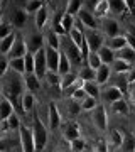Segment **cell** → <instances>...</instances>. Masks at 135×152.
I'll return each instance as SVG.
<instances>
[{"label": "cell", "instance_id": "6da1fadb", "mask_svg": "<svg viewBox=\"0 0 135 152\" xmlns=\"http://www.w3.org/2000/svg\"><path fill=\"white\" fill-rule=\"evenodd\" d=\"M24 86H26V81H22L17 76L9 80V83L4 86V95L15 105V108H22L20 102H22V95H24Z\"/></svg>", "mask_w": 135, "mask_h": 152}, {"label": "cell", "instance_id": "7a4b0ae2", "mask_svg": "<svg viewBox=\"0 0 135 152\" xmlns=\"http://www.w3.org/2000/svg\"><path fill=\"white\" fill-rule=\"evenodd\" d=\"M32 132H34V140H36V149H37V152H41L47 144V129L44 127V124L41 122V118L36 112H34Z\"/></svg>", "mask_w": 135, "mask_h": 152}, {"label": "cell", "instance_id": "3957f363", "mask_svg": "<svg viewBox=\"0 0 135 152\" xmlns=\"http://www.w3.org/2000/svg\"><path fill=\"white\" fill-rule=\"evenodd\" d=\"M19 135H20L22 152H37V149H36V140H34V132L31 129H27L26 125H20Z\"/></svg>", "mask_w": 135, "mask_h": 152}, {"label": "cell", "instance_id": "277c9868", "mask_svg": "<svg viewBox=\"0 0 135 152\" xmlns=\"http://www.w3.org/2000/svg\"><path fill=\"white\" fill-rule=\"evenodd\" d=\"M91 120L95 127H96L98 130L105 132L108 127V118H107V108L103 107V105H98L96 108L93 110V115H91Z\"/></svg>", "mask_w": 135, "mask_h": 152}, {"label": "cell", "instance_id": "5b68a950", "mask_svg": "<svg viewBox=\"0 0 135 152\" xmlns=\"http://www.w3.org/2000/svg\"><path fill=\"white\" fill-rule=\"evenodd\" d=\"M47 56H46V48H42L41 51H37L36 53V75L42 80V78H46V75H47Z\"/></svg>", "mask_w": 135, "mask_h": 152}, {"label": "cell", "instance_id": "8992f818", "mask_svg": "<svg viewBox=\"0 0 135 152\" xmlns=\"http://www.w3.org/2000/svg\"><path fill=\"white\" fill-rule=\"evenodd\" d=\"M44 42H46V36H42V34H39V32L31 34L29 39H27V51L36 54L37 51H41L44 48Z\"/></svg>", "mask_w": 135, "mask_h": 152}, {"label": "cell", "instance_id": "52a82bcc", "mask_svg": "<svg viewBox=\"0 0 135 152\" xmlns=\"http://www.w3.org/2000/svg\"><path fill=\"white\" fill-rule=\"evenodd\" d=\"M46 56H47V68L49 71H56L59 69V61H61V53L59 49H54L46 46Z\"/></svg>", "mask_w": 135, "mask_h": 152}, {"label": "cell", "instance_id": "ba28073f", "mask_svg": "<svg viewBox=\"0 0 135 152\" xmlns=\"http://www.w3.org/2000/svg\"><path fill=\"white\" fill-rule=\"evenodd\" d=\"M14 110H15V105L4 95L2 96V102H0V120L2 122H7L14 115Z\"/></svg>", "mask_w": 135, "mask_h": 152}, {"label": "cell", "instance_id": "9c48e42d", "mask_svg": "<svg viewBox=\"0 0 135 152\" xmlns=\"http://www.w3.org/2000/svg\"><path fill=\"white\" fill-rule=\"evenodd\" d=\"M47 112H49V129L51 130H56L59 129L61 125V115H59V110H58V105L51 102L47 107Z\"/></svg>", "mask_w": 135, "mask_h": 152}, {"label": "cell", "instance_id": "30bf717a", "mask_svg": "<svg viewBox=\"0 0 135 152\" xmlns=\"http://www.w3.org/2000/svg\"><path fill=\"white\" fill-rule=\"evenodd\" d=\"M86 41L90 44V49L91 51H100L103 48V36L98 34L96 31H93V29H90L86 32Z\"/></svg>", "mask_w": 135, "mask_h": 152}, {"label": "cell", "instance_id": "8fae6325", "mask_svg": "<svg viewBox=\"0 0 135 152\" xmlns=\"http://www.w3.org/2000/svg\"><path fill=\"white\" fill-rule=\"evenodd\" d=\"M29 51H27V46L26 42H24V39L17 34V39H15V44H14V48L10 49V59H14V58H24V56L27 54Z\"/></svg>", "mask_w": 135, "mask_h": 152}, {"label": "cell", "instance_id": "7c38bea8", "mask_svg": "<svg viewBox=\"0 0 135 152\" xmlns=\"http://www.w3.org/2000/svg\"><path fill=\"white\" fill-rule=\"evenodd\" d=\"M63 135L68 142H73L76 139H80L81 132H80V125L76 124V122H68L64 125V132H63Z\"/></svg>", "mask_w": 135, "mask_h": 152}, {"label": "cell", "instance_id": "4fadbf2b", "mask_svg": "<svg viewBox=\"0 0 135 152\" xmlns=\"http://www.w3.org/2000/svg\"><path fill=\"white\" fill-rule=\"evenodd\" d=\"M122 96H123V91H122L117 85H115V86H108L107 90L103 91V100L110 105L113 103V102H117V100H122Z\"/></svg>", "mask_w": 135, "mask_h": 152}, {"label": "cell", "instance_id": "5bb4252c", "mask_svg": "<svg viewBox=\"0 0 135 152\" xmlns=\"http://www.w3.org/2000/svg\"><path fill=\"white\" fill-rule=\"evenodd\" d=\"M103 31H105L108 37H117V36H120V24L115 19H105Z\"/></svg>", "mask_w": 135, "mask_h": 152}, {"label": "cell", "instance_id": "9a60e30c", "mask_svg": "<svg viewBox=\"0 0 135 152\" xmlns=\"http://www.w3.org/2000/svg\"><path fill=\"white\" fill-rule=\"evenodd\" d=\"M24 81H26V86H27L29 91L37 93L39 90H41V78H39L36 73H26Z\"/></svg>", "mask_w": 135, "mask_h": 152}, {"label": "cell", "instance_id": "2e32d148", "mask_svg": "<svg viewBox=\"0 0 135 152\" xmlns=\"http://www.w3.org/2000/svg\"><path fill=\"white\" fill-rule=\"evenodd\" d=\"M27 10H22V9H15L14 10V14H12V26L17 29H22L24 26H26L27 22Z\"/></svg>", "mask_w": 135, "mask_h": 152}, {"label": "cell", "instance_id": "e0dca14e", "mask_svg": "<svg viewBox=\"0 0 135 152\" xmlns=\"http://www.w3.org/2000/svg\"><path fill=\"white\" fill-rule=\"evenodd\" d=\"M78 15H80V20L83 22V26H85V27L93 29V31L96 29V17L93 15V14H90V12L85 10V9H81Z\"/></svg>", "mask_w": 135, "mask_h": 152}, {"label": "cell", "instance_id": "ac0fdd59", "mask_svg": "<svg viewBox=\"0 0 135 152\" xmlns=\"http://www.w3.org/2000/svg\"><path fill=\"white\" fill-rule=\"evenodd\" d=\"M22 112L24 113H31V112H34V105H36V98H34V93L29 91V93H24L22 95Z\"/></svg>", "mask_w": 135, "mask_h": 152}, {"label": "cell", "instance_id": "d6986e66", "mask_svg": "<svg viewBox=\"0 0 135 152\" xmlns=\"http://www.w3.org/2000/svg\"><path fill=\"white\" fill-rule=\"evenodd\" d=\"M15 39H17L15 32H12V34H9L7 37L0 39V51H2V54H9V53H10V49L14 48V44H15Z\"/></svg>", "mask_w": 135, "mask_h": 152}, {"label": "cell", "instance_id": "ffe728a7", "mask_svg": "<svg viewBox=\"0 0 135 152\" xmlns=\"http://www.w3.org/2000/svg\"><path fill=\"white\" fill-rule=\"evenodd\" d=\"M112 69H113L117 75H122V73H130V71H132V63L117 58V59L113 61V64H112Z\"/></svg>", "mask_w": 135, "mask_h": 152}, {"label": "cell", "instance_id": "44dd1931", "mask_svg": "<svg viewBox=\"0 0 135 152\" xmlns=\"http://www.w3.org/2000/svg\"><path fill=\"white\" fill-rule=\"evenodd\" d=\"M110 7L115 14H120V15H128L130 14V9L125 0H110Z\"/></svg>", "mask_w": 135, "mask_h": 152}, {"label": "cell", "instance_id": "7402d4cb", "mask_svg": "<svg viewBox=\"0 0 135 152\" xmlns=\"http://www.w3.org/2000/svg\"><path fill=\"white\" fill-rule=\"evenodd\" d=\"M108 10H112V7H110V0H98L96 5H95V17L103 19V17H107Z\"/></svg>", "mask_w": 135, "mask_h": 152}, {"label": "cell", "instance_id": "603a6c76", "mask_svg": "<svg viewBox=\"0 0 135 152\" xmlns=\"http://www.w3.org/2000/svg\"><path fill=\"white\" fill-rule=\"evenodd\" d=\"M100 58H101V61H103V64H113V61L117 59V56H115V53H113V49L112 48H108V46H103L100 51Z\"/></svg>", "mask_w": 135, "mask_h": 152}, {"label": "cell", "instance_id": "cb8c5ba5", "mask_svg": "<svg viewBox=\"0 0 135 152\" xmlns=\"http://www.w3.org/2000/svg\"><path fill=\"white\" fill-rule=\"evenodd\" d=\"M128 46V41H127V36H117V37H110L108 41V48H112L113 51H120Z\"/></svg>", "mask_w": 135, "mask_h": 152}, {"label": "cell", "instance_id": "d4e9b609", "mask_svg": "<svg viewBox=\"0 0 135 152\" xmlns=\"http://www.w3.org/2000/svg\"><path fill=\"white\" fill-rule=\"evenodd\" d=\"M110 73H112V69H110L108 64H103L101 68H98L96 69V83L98 85H105L110 80Z\"/></svg>", "mask_w": 135, "mask_h": 152}, {"label": "cell", "instance_id": "484cf974", "mask_svg": "<svg viewBox=\"0 0 135 152\" xmlns=\"http://www.w3.org/2000/svg\"><path fill=\"white\" fill-rule=\"evenodd\" d=\"M10 69L15 71L17 75H26V56L10 59Z\"/></svg>", "mask_w": 135, "mask_h": 152}, {"label": "cell", "instance_id": "4316f807", "mask_svg": "<svg viewBox=\"0 0 135 152\" xmlns=\"http://www.w3.org/2000/svg\"><path fill=\"white\" fill-rule=\"evenodd\" d=\"M112 110H113V113H118V115H128L130 113L128 105H127V102H125L123 98L113 102V103H112Z\"/></svg>", "mask_w": 135, "mask_h": 152}, {"label": "cell", "instance_id": "83f0119b", "mask_svg": "<svg viewBox=\"0 0 135 152\" xmlns=\"http://www.w3.org/2000/svg\"><path fill=\"white\" fill-rule=\"evenodd\" d=\"M80 78L83 81H96V69H93L91 66H85L80 71Z\"/></svg>", "mask_w": 135, "mask_h": 152}, {"label": "cell", "instance_id": "f1b7e54d", "mask_svg": "<svg viewBox=\"0 0 135 152\" xmlns=\"http://www.w3.org/2000/svg\"><path fill=\"white\" fill-rule=\"evenodd\" d=\"M63 15H64V14L58 12V14H54V20H53V31L54 32H58L59 36L68 34L66 32V29H64V26H63Z\"/></svg>", "mask_w": 135, "mask_h": 152}, {"label": "cell", "instance_id": "f546056e", "mask_svg": "<svg viewBox=\"0 0 135 152\" xmlns=\"http://www.w3.org/2000/svg\"><path fill=\"white\" fill-rule=\"evenodd\" d=\"M46 44H47L49 48H54V49H59L61 46V41H59V34L54 32L53 29L46 34Z\"/></svg>", "mask_w": 135, "mask_h": 152}, {"label": "cell", "instance_id": "4dcf8cb0", "mask_svg": "<svg viewBox=\"0 0 135 152\" xmlns=\"http://www.w3.org/2000/svg\"><path fill=\"white\" fill-rule=\"evenodd\" d=\"M47 15H49V10H47V7H46V4H44L42 9L36 14V26H37L39 29H42L44 26H46V22H47Z\"/></svg>", "mask_w": 135, "mask_h": 152}, {"label": "cell", "instance_id": "1f68e13d", "mask_svg": "<svg viewBox=\"0 0 135 152\" xmlns=\"http://www.w3.org/2000/svg\"><path fill=\"white\" fill-rule=\"evenodd\" d=\"M86 64H88V66H91L93 69H98V68H101V66H103V61H101V58H100V53H98V51H91V53H90Z\"/></svg>", "mask_w": 135, "mask_h": 152}, {"label": "cell", "instance_id": "d6a6232c", "mask_svg": "<svg viewBox=\"0 0 135 152\" xmlns=\"http://www.w3.org/2000/svg\"><path fill=\"white\" fill-rule=\"evenodd\" d=\"M71 71V63H69V56L64 54V53H61V61H59V69H58V73H59L61 76L68 75Z\"/></svg>", "mask_w": 135, "mask_h": 152}, {"label": "cell", "instance_id": "836d02e7", "mask_svg": "<svg viewBox=\"0 0 135 152\" xmlns=\"http://www.w3.org/2000/svg\"><path fill=\"white\" fill-rule=\"evenodd\" d=\"M110 139H112V145L113 147H122L123 145V139H125V134L120 132L118 129H113L110 132Z\"/></svg>", "mask_w": 135, "mask_h": 152}, {"label": "cell", "instance_id": "e575fe53", "mask_svg": "<svg viewBox=\"0 0 135 152\" xmlns=\"http://www.w3.org/2000/svg\"><path fill=\"white\" fill-rule=\"evenodd\" d=\"M118 58H120V59L128 61V63H134V61H135V49L130 48V46L120 49V51H118Z\"/></svg>", "mask_w": 135, "mask_h": 152}, {"label": "cell", "instance_id": "d590c367", "mask_svg": "<svg viewBox=\"0 0 135 152\" xmlns=\"http://www.w3.org/2000/svg\"><path fill=\"white\" fill-rule=\"evenodd\" d=\"M42 5H44V0H29L27 5H26V10H27L29 15H31V14L36 15V14L42 9Z\"/></svg>", "mask_w": 135, "mask_h": 152}, {"label": "cell", "instance_id": "8d00e7d4", "mask_svg": "<svg viewBox=\"0 0 135 152\" xmlns=\"http://www.w3.org/2000/svg\"><path fill=\"white\" fill-rule=\"evenodd\" d=\"M74 83H76V75L69 71V73H68V75H64V76H63V80H61V90H63V91H66V90H68L69 86H73Z\"/></svg>", "mask_w": 135, "mask_h": 152}, {"label": "cell", "instance_id": "74e56055", "mask_svg": "<svg viewBox=\"0 0 135 152\" xmlns=\"http://www.w3.org/2000/svg\"><path fill=\"white\" fill-rule=\"evenodd\" d=\"M81 5H83V0H68V5H66V12L74 15V14H80Z\"/></svg>", "mask_w": 135, "mask_h": 152}, {"label": "cell", "instance_id": "f35d334b", "mask_svg": "<svg viewBox=\"0 0 135 152\" xmlns=\"http://www.w3.org/2000/svg\"><path fill=\"white\" fill-rule=\"evenodd\" d=\"M85 90H86V93L90 96H95L98 100V96H100V88H98L96 81H86L85 83Z\"/></svg>", "mask_w": 135, "mask_h": 152}, {"label": "cell", "instance_id": "ab89813d", "mask_svg": "<svg viewBox=\"0 0 135 152\" xmlns=\"http://www.w3.org/2000/svg\"><path fill=\"white\" fill-rule=\"evenodd\" d=\"M20 120H19V117H17L15 113L12 115L10 118L7 120V122H4V129H10V130H19L20 129Z\"/></svg>", "mask_w": 135, "mask_h": 152}, {"label": "cell", "instance_id": "60d3db41", "mask_svg": "<svg viewBox=\"0 0 135 152\" xmlns=\"http://www.w3.org/2000/svg\"><path fill=\"white\" fill-rule=\"evenodd\" d=\"M125 134V132H123ZM125 152H135V139L134 135H130V134H125V139H123V145H122Z\"/></svg>", "mask_w": 135, "mask_h": 152}, {"label": "cell", "instance_id": "b9f144b4", "mask_svg": "<svg viewBox=\"0 0 135 152\" xmlns=\"http://www.w3.org/2000/svg\"><path fill=\"white\" fill-rule=\"evenodd\" d=\"M26 73H36V54H26Z\"/></svg>", "mask_w": 135, "mask_h": 152}, {"label": "cell", "instance_id": "7bdbcfd3", "mask_svg": "<svg viewBox=\"0 0 135 152\" xmlns=\"http://www.w3.org/2000/svg\"><path fill=\"white\" fill-rule=\"evenodd\" d=\"M46 78H47V81L51 86H59L61 88V75L59 73H56V71H47V75H46Z\"/></svg>", "mask_w": 135, "mask_h": 152}, {"label": "cell", "instance_id": "ee69618b", "mask_svg": "<svg viewBox=\"0 0 135 152\" xmlns=\"http://www.w3.org/2000/svg\"><path fill=\"white\" fill-rule=\"evenodd\" d=\"M81 107H83V110H85V112L95 110V108L98 107V103H96V98H95V96H90V95H88V96L85 98L83 102H81Z\"/></svg>", "mask_w": 135, "mask_h": 152}, {"label": "cell", "instance_id": "f6af8a7d", "mask_svg": "<svg viewBox=\"0 0 135 152\" xmlns=\"http://www.w3.org/2000/svg\"><path fill=\"white\" fill-rule=\"evenodd\" d=\"M68 56H69L71 59H74L76 63H81V61H83V56H81V49H80V48H76L74 44L68 48Z\"/></svg>", "mask_w": 135, "mask_h": 152}, {"label": "cell", "instance_id": "bcb514c9", "mask_svg": "<svg viewBox=\"0 0 135 152\" xmlns=\"http://www.w3.org/2000/svg\"><path fill=\"white\" fill-rule=\"evenodd\" d=\"M81 110H83L81 102H78V100H73V98H71V102L68 103V112H69L73 117H76L78 113H81Z\"/></svg>", "mask_w": 135, "mask_h": 152}, {"label": "cell", "instance_id": "7dc6e473", "mask_svg": "<svg viewBox=\"0 0 135 152\" xmlns=\"http://www.w3.org/2000/svg\"><path fill=\"white\" fill-rule=\"evenodd\" d=\"M63 26H64L66 32L69 34L71 31L74 29V17L71 15V14H68V12H66L64 15H63Z\"/></svg>", "mask_w": 135, "mask_h": 152}, {"label": "cell", "instance_id": "c3c4849f", "mask_svg": "<svg viewBox=\"0 0 135 152\" xmlns=\"http://www.w3.org/2000/svg\"><path fill=\"white\" fill-rule=\"evenodd\" d=\"M71 144V151L73 152H83L85 151V147H86V144H85V140L83 139H76V140H73V142H69Z\"/></svg>", "mask_w": 135, "mask_h": 152}, {"label": "cell", "instance_id": "681fc988", "mask_svg": "<svg viewBox=\"0 0 135 152\" xmlns=\"http://www.w3.org/2000/svg\"><path fill=\"white\" fill-rule=\"evenodd\" d=\"M86 96H88V93H86V90H85V86L76 88L74 93L71 95V98H73V100H78V102H83V100H85Z\"/></svg>", "mask_w": 135, "mask_h": 152}, {"label": "cell", "instance_id": "f907efd6", "mask_svg": "<svg viewBox=\"0 0 135 152\" xmlns=\"http://www.w3.org/2000/svg\"><path fill=\"white\" fill-rule=\"evenodd\" d=\"M95 152H108V145H107V140L105 139H98L96 145L93 149Z\"/></svg>", "mask_w": 135, "mask_h": 152}, {"label": "cell", "instance_id": "816d5d0a", "mask_svg": "<svg viewBox=\"0 0 135 152\" xmlns=\"http://www.w3.org/2000/svg\"><path fill=\"white\" fill-rule=\"evenodd\" d=\"M9 66H10V61L5 58V54L2 56V61H0V76H4L9 69Z\"/></svg>", "mask_w": 135, "mask_h": 152}, {"label": "cell", "instance_id": "f5cc1de1", "mask_svg": "<svg viewBox=\"0 0 135 152\" xmlns=\"http://www.w3.org/2000/svg\"><path fill=\"white\" fill-rule=\"evenodd\" d=\"M14 31H10V26L9 24H4L2 27H0V39H4V37H7L9 34H12Z\"/></svg>", "mask_w": 135, "mask_h": 152}, {"label": "cell", "instance_id": "db71d44e", "mask_svg": "<svg viewBox=\"0 0 135 152\" xmlns=\"http://www.w3.org/2000/svg\"><path fill=\"white\" fill-rule=\"evenodd\" d=\"M128 98H130V103L135 107V83L130 85V90H128Z\"/></svg>", "mask_w": 135, "mask_h": 152}, {"label": "cell", "instance_id": "11a10c76", "mask_svg": "<svg viewBox=\"0 0 135 152\" xmlns=\"http://www.w3.org/2000/svg\"><path fill=\"white\" fill-rule=\"evenodd\" d=\"M127 41H128V46L135 49V36L134 34H127Z\"/></svg>", "mask_w": 135, "mask_h": 152}, {"label": "cell", "instance_id": "9f6ffc18", "mask_svg": "<svg viewBox=\"0 0 135 152\" xmlns=\"http://www.w3.org/2000/svg\"><path fill=\"white\" fill-rule=\"evenodd\" d=\"M125 2H127V5H128V9H130V14L135 15V0H125Z\"/></svg>", "mask_w": 135, "mask_h": 152}, {"label": "cell", "instance_id": "6f0895ef", "mask_svg": "<svg viewBox=\"0 0 135 152\" xmlns=\"http://www.w3.org/2000/svg\"><path fill=\"white\" fill-rule=\"evenodd\" d=\"M128 81H130V85L135 83V68H132V71L128 73Z\"/></svg>", "mask_w": 135, "mask_h": 152}, {"label": "cell", "instance_id": "680465c9", "mask_svg": "<svg viewBox=\"0 0 135 152\" xmlns=\"http://www.w3.org/2000/svg\"><path fill=\"white\" fill-rule=\"evenodd\" d=\"M134 118H135V115H134Z\"/></svg>", "mask_w": 135, "mask_h": 152}, {"label": "cell", "instance_id": "91938a15", "mask_svg": "<svg viewBox=\"0 0 135 152\" xmlns=\"http://www.w3.org/2000/svg\"><path fill=\"white\" fill-rule=\"evenodd\" d=\"M44 2H46V0H44Z\"/></svg>", "mask_w": 135, "mask_h": 152}]
</instances>
